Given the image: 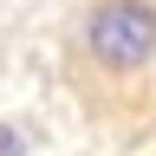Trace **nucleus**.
Returning <instances> with one entry per match:
<instances>
[{
  "label": "nucleus",
  "instance_id": "obj_1",
  "mask_svg": "<svg viewBox=\"0 0 156 156\" xmlns=\"http://www.w3.org/2000/svg\"><path fill=\"white\" fill-rule=\"evenodd\" d=\"M78 52L104 78L156 72V0H91L78 13Z\"/></svg>",
  "mask_w": 156,
  "mask_h": 156
},
{
  "label": "nucleus",
  "instance_id": "obj_2",
  "mask_svg": "<svg viewBox=\"0 0 156 156\" xmlns=\"http://www.w3.org/2000/svg\"><path fill=\"white\" fill-rule=\"evenodd\" d=\"M0 156H20V136H13L7 124H0Z\"/></svg>",
  "mask_w": 156,
  "mask_h": 156
}]
</instances>
